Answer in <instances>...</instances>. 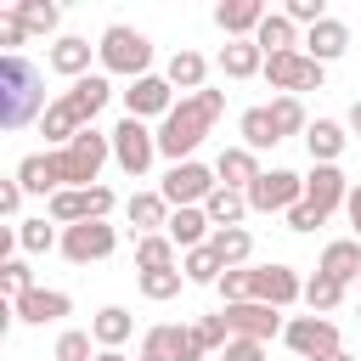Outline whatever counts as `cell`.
Instances as JSON below:
<instances>
[{
	"label": "cell",
	"mask_w": 361,
	"mask_h": 361,
	"mask_svg": "<svg viewBox=\"0 0 361 361\" xmlns=\"http://www.w3.org/2000/svg\"><path fill=\"white\" fill-rule=\"evenodd\" d=\"M113 164H118V175L141 180L158 164V130L141 124V118H118L113 124Z\"/></svg>",
	"instance_id": "obj_6"
},
{
	"label": "cell",
	"mask_w": 361,
	"mask_h": 361,
	"mask_svg": "<svg viewBox=\"0 0 361 361\" xmlns=\"http://www.w3.org/2000/svg\"><path fill=\"white\" fill-rule=\"evenodd\" d=\"M73 310V299L62 293V288H34V293H23L17 305H11V322H23V327H45V322H62Z\"/></svg>",
	"instance_id": "obj_18"
},
{
	"label": "cell",
	"mask_w": 361,
	"mask_h": 361,
	"mask_svg": "<svg viewBox=\"0 0 361 361\" xmlns=\"http://www.w3.org/2000/svg\"><path fill=\"white\" fill-rule=\"evenodd\" d=\"M45 68L28 56H0V124L6 130H28L45 118Z\"/></svg>",
	"instance_id": "obj_3"
},
{
	"label": "cell",
	"mask_w": 361,
	"mask_h": 361,
	"mask_svg": "<svg viewBox=\"0 0 361 361\" xmlns=\"http://www.w3.org/2000/svg\"><path fill=\"white\" fill-rule=\"evenodd\" d=\"M203 214H209L214 231H226V226H243L254 209H248V192H237V186H214L209 203H203Z\"/></svg>",
	"instance_id": "obj_29"
},
{
	"label": "cell",
	"mask_w": 361,
	"mask_h": 361,
	"mask_svg": "<svg viewBox=\"0 0 361 361\" xmlns=\"http://www.w3.org/2000/svg\"><path fill=\"white\" fill-rule=\"evenodd\" d=\"M141 355H158V361H209L197 327H186V322H158V327H147V333H141Z\"/></svg>",
	"instance_id": "obj_12"
},
{
	"label": "cell",
	"mask_w": 361,
	"mask_h": 361,
	"mask_svg": "<svg viewBox=\"0 0 361 361\" xmlns=\"http://www.w3.org/2000/svg\"><path fill=\"white\" fill-rule=\"evenodd\" d=\"M316 271L350 288V282L361 276V243H355V237H333V243L322 248V259H316Z\"/></svg>",
	"instance_id": "obj_26"
},
{
	"label": "cell",
	"mask_w": 361,
	"mask_h": 361,
	"mask_svg": "<svg viewBox=\"0 0 361 361\" xmlns=\"http://www.w3.org/2000/svg\"><path fill=\"white\" fill-rule=\"evenodd\" d=\"M344 220H350V237L361 243V180L350 186V197H344Z\"/></svg>",
	"instance_id": "obj_48"
},
{
	"label": "cell",
	"mask_w": 361,
	"mask_h": 361,
	"mask_svg": "<svg viewBox=\"0 0 361 361\" xmlns=\"http://www.w3.org/2000/svg\"><path fill=\"white\" fill-rule=\"evenodd\" d=\"M220 113H226V90H197V96H180V102L169 107V118L158 124V158H169V164L197 158V147H203V135L220 124Z\"/></svg>",
	"instance_id": "obj_2"
},
{
	"label": "cell",
	"mask_w": 361,
	"mask_h": 361,
	"mask_svg": "<svg viewBox=\"0 0 361 361\" xmlns=\"http://www.w3.org/2000/svg\"><path fill=\"white\" fill-rule=\"evenodd\" d=\"M113 248H118V226H107V220L62 226V259H68V265H102Z\"/></svg>",
	"instance_id": "obj_10"
},
{
	"label": "cell",
	"mask_w": 361,
	"mask_h": 361,
	"mask_svg": "<svg viewBox=\"0 0 361 361\" xmlns=\"http://www.w3.org/2000/svg\"><path fill=\"white\" fill-rule=\"evenodd\" d=\"M51 214H39V220H17V248L23 254H51V248H62V231L56 226H45Z\"/></svg>",
	"instance_id": "obj_38"
},
{
	"label": "cell",
	"mask_w": 361,
	"mask_h": 361,
	"mask_svg": "<svg viewBox=\"0 0 361 361\" xmlns=\"http://www.w3.org/2000/svg\"><path fill=\"white\" fill-rule=\"evenodd\" d=\"M17 186L51 203V197H56V175H51V152H28V158H17Z\"/></svg>",
	"instance_id": "obj_32"
},
{
	"label": "cell",
	"mask_w": 361,
	"mask_h": 361,
	"mask_svg": "<svg viewBox=\"0 0 361 361\" xmlns=\"http://www.w3.org/2000/svg\"><path fill=\"white\" fill-rule=\"evenodd\" d=\"M23 197H28V192L17 186V175H11V180H0V214H6L11 226H17V209H23Z\"/></svg>",
	"instance_id": "obj_47"
},
{
	"label": "cell",
	"mask_w": 361,
	"mask_h": 361,
	"mask_svg": "<svg viewBox=\"0 0 361 361\" xmlns=\"http://www.w3.org/2000/svg\"><path fill=\"white\" fill-rule=\"evenodd\" d=\"M90 56H96V45H90L85 34H62V39H51L45 68H51V73H62V79L73 85V79H85V73H90Z\"/></svg>",
	"instance_id": "obj_19"
},
{
	"label": "cell",
	"mask_w": 361,
	"mask_h": 361,
	"mask_svg": "<svg viewBox=\"0 0 361 361\" xmlns=\"http://www.w3.org/2000/svg\"><path fill=\"white\" fill-rule=\"evenodd\" d=\"M282 17H293V23L316 28V23H322V17H333V11H327L322 0H288V6H282Z\"/></svg>",
	"instance_id": "obj_43"
},
{
	"label": "cell",
	"mask_w": 361,
	"mask_h": 361,
	"mask_svg": "<svg viewBox=\"0 0 361 361\" xmlns=\"http://www.w3.org/2000/svg\"><path fill=\"white\" fill-rule=\"evenodd\" d=\"M96 62H102V73L113 79H141V73H152V39L141 34V28H130V23H107L102 28V39H96Z\"/></svg>",
	"instance_id": "obj_5"
},
{
	"label": "cell",
	"mask_w": 361,
	"mask_h": 361,
	"mask_svg": "<svg viewBox=\"0 0 361 361\" xmlns=\"http://www.w3.org/2000/svg\"><path fill=\"white\" fill-rule=\"evenodd\" d=\"M169 197L158 192V186H147V192H130L124 197V220H130V237H152V231H164L169 226Z\"/></svg>",
	"instance_id": "obj_16"
},
{
	"label": "cell",
	"mask_w": 361,
	"mask_h": 361,
	"mask_svg": "<svg viewBox=\"0 0 361 361\" xmlns=\"http://www.w3.org/2000/svg\"><path fill=\"white\" fill-rule=\"evenodd\" d=\"M11 11L23 17L28 34H56V28H62V6H56V0H17ZM56 39H62V34H56Z\"/></svg>",
	"instance_id": "obj_36"
},
{
	"label": "cell",
	"mask_w": 361,
	"mask_h": 361,
	"mask_svg": "<svg viewBox=\"0 0 361 361\" xmlns=\"http://www.w3.org/2000/svg\"><path fill=\"white\" fill-rule=\"evenodd\" d=\"M23 39H28L23 17H17V11H0V45H6V56H23V51H17Z\"/></svg>",
	"instance_id": "obj_44"
},
{
	"label": "cell",
	"mask_w": 361,
	"mask_h": 361,
	"mask_svg": "<svg viewBox=\"0 0 361 361\" xmlns=\"http://www.w3.org/2000/svg\"><path fill=\"white\" fill-rule=\"evenodd\" d=\"M344 130H350V135H361V96L350 102V113H344Z\"/></svg>",
	"instance_id": "obj_49"
},
{
	"label": "cell",
	"mask_w": 361,
	"mask_h": 361,
	"mask_svg": "<svg viewBox=\"0 0 361 361\" xmlns=\"http://www.w3.org/2000/svg\"><path fill=\"white\" fill-rule=\"evenodd\" d=\"M282 344H288L299 361H327V355H338V350H344V344H338V322H333V316H288Z\"/></svg>",
	"instance_id": "obj_8"
},
{
	"label": "cell",
	"mask_w": 361,
	"mask_h": 361,
	"mask_svg": "<svg viewBox=\"0 0 361 361\" xmlns=\"http://www.w3.org/2000/svg\"><path fill=\"white\" fill-rule=\"evenodd\" d=\"M265 17H271L265 0H220V6H214V28H220L226 39H254Z\"/></svg>",
	"instance_id": "obj_17"
},
{
	"label": "cell",
	"mask_w": 361,
	"mask_h": 361,
	"mask_svg": "<svg viewBox=\"0 0 361 361\" xmlns=\"http://www.w3.org/2000/svg\"><path fill=\"white\" fill-rule=\"evenodd\" d=\"M327 361H355V355H350V350H338V355H327Z\"/></svg>",
	"instance_id": "obj_51"
},
{
	"label": "cell",
	"mask_w": 361,
	"mask_h": 361,
	"mask_svg": "<svg viewBox=\"0 0 361 361\" xmlns=\"http://www.w3.org/2000/svg\"><path fill=\"white\" fill-rule=\"evenodd\" d=\"M96 361H130L124 350H96Z\"/></svg>",
	"instance_id": "obj_50"
},
{
	"label": "cell",
	"mask_w": 361,
	"mask_h": 361,
	"mask_svg": "<svg viewBox=\"0 0 361 361\" xmlns=\"http://www.w3.org/2000/svg\"><path fill=\"white\" fill-rule=\"evenodd\" d=\"M214 361H265V344H259V338H231Z\"/></svg>",
	"instance_id": "obj_46"
},
{
	"label": "cell",
	"mask_w": 361,
	"mask_h": 361,
	"mask_svg": "<svg viewBox=\"0 0 361 361\" xmlns=\"http://www.w3.org/2000/svg\"><path fill=\"white\" fill-rule=\"evenodd\" d=\"M276 96H299V90H322V79H327V68L322 62H310L305 51H276V56H265V73H259Z\"/></svg>",
	"instance_id": "obj_9"
},
{
	"label": "cell",
	"mask_w": 361,
	"mask_h": 361,
	"mask_svg": "<svg viewBox=\"0 0 361 361\" xmlns=\"http://www.w3.org/2000/svg\"><path fill=\"white\" fill-rule=\"evenodd\" d=\"M180 271H186L192 288H220V276H226V265H220V254H214L209 243L192 248V254H180Z\"/></svg>",
	"instance_id": "obj_35"
},
{
	"label": "cell",
	"mask_w": 361,
	"mask_h": 361,
	"mask_svg": "<svg viewBox=\"0 0 361 361\" xmlns=\"http://www.w3.org/2000/svg\"><path fill=\"white\" fill-rule=\"evenodd\" d=\"M344 147H350L344 118H310V130H305V152H310V164H338Z\"/></svg>",
	"instance_id": "obj_22"
},
{
	"label": "cell",
	"mask_w": 361,
	"mask_h": 361,
	"mask_svg": "<svg viewBox=\"0 0 361 361\" xmlns=\"http://www.w3.org/2000/svg\"><path fill=\"white\" fill-rule=\"evenodd\" d=\"M0 288H6V299L17 305V299H23V293H34L39 282H34L28 259H17V254H11V259H0Z\"/></svg>",
	"instance_id": "obj_41"
},
{
	"label": "cell",
	"mask_w": 361,
	"mask_h": 361,
	"mask_svg": "<svg viewBox=\"0 0 361 361\" xmlns=\"http://www.w3.org/2000/svg\"><path fill=\"white\" fill-rule=\"evenodd\" d=\"M237 135H243L248 152H271V147L282 141V130H276V118H271V102L243 107V113H237Z\"/></svg>",
	"instance_id": "obj_24"
},
{
	"label": "cell",
	"mask_w": 361,
	"mask_h": 361,
	"mask_svg": "<svg viewBox=\"0 0 361 361\" xmlns=\"http://www.w3.org/2000/svg\"><path fill=\"white\" fill-rule=\"evenodd\" d=\"M118 96H124V118H141V124H147V118H158V124H164V118H169V107L180 102V96H175V85H169L164 73H141V79H130Z\"/></svg>",
	"instance_id": "obj_11"
},
{
	"label": "cell",
	"mask_w": 361,
	"mask_h": 361,
	"mask_svg": "<svg viewBox=\"0 0 361 361\" xmlns=\"http://www.w3.org/2000/svg\"><path fill=\"white\" fill-rule=\"evenodd\" d=\"M164 79H169L180 96H197V90H209V56L192 51V45H180V51L164 62Z\"/></svg>",
	"instance_id": "obj_21"
},
{
	"label": "cell",
	"mask_w": 361,
	"mask_h": 361,
	"mask_svg": "<svg viewBox=\"0 0 361 361\" xmlns=\"http://www.w3.org/2000/svg\"><path fill=\"white\" fill-rule=\"evenodd\" d=\"M130 333H135V316H130L124 305H102V310L90 316V338H96V350H124Z\"/></svg>",
	"instance_id": "obj_25"
},
{
	"label": "cell",
	"mask_w": 361,
	"mask_h": 361,
	"mask_svg": "<svg viewBox=\"0 0 361 361\" xmlns=\"http://www.w3.org/2000/svg\"><path fill=\"white\" fill-rule=\"evenodd\" d=\"M214 68H220L226 79H254V73H265V51H259L254 39H226L220 56H214Z\"/></svg>",
	"instance_id": "obj_27"
},
{
	"label": "cell",
	"mask_w": 361,
	"mask_h": 361,
	"mask_svg": "<svg viewBox=\"0 0 361 361\" xmlns=\"http://www.w3.org/2000/svg\"><path fill=\"white\" fill-rule=\"evenodd\" d=\"M51 355H56V361H96V338H90V327H62Z\"/></svg>",
	"instance_id": "obj_40"
},
{
	"label": "cell",
	"mask_w": 361,
	"mask_h": 361,
	"mask_svg": "<svg viewBox=\"0 0 361 361\" xmlns=\"http://www.w3.org/2000/svg\"><path fill=\"white\" fill-rule=\"evenodd\" d=\"M113 164V130H85L73 135L68 147L51 152V175H56V192L62 186H102V169Z\"/></svg>",
	"instance_id": "obj_4"
},
{
	"label": "cell",
	"mask_w": 361,
	"mask_h": 361,
	"mask_svg": "<svg viewBox=\"0 0 361 361\" xmlns=\"http://www.w3.org/2000/svg\"><path fill=\"white\" fill-rule=\"evenodd\" d=\"M254 45H259L265 56H276V51H305V39H299V23H293V17H282V11H271V17L259 23Z\"/></svg>",
	"instance_id": "obj_30"
},
{
	"label": "cell",
	"mask_w": 361,
	"mask_h": 361,
	"mask_svg": "<svg viewBox=\"0 0 361 361\" xmlns=\"http://www.w3.org/2000/svg\"><path fill=\"white\" fill-rule=\"evenodd\" d=\"M135 361H158V355H135Z\"/></svg>",
	"instance_id": "obj_52"
},
{
	"label": "cell",
	"mask_w": 361,
	"mask_h": 361,
	"mask_svg": "<svg viewBox=\"0 0 361 361\" xmlns=\"http://www.w3.org/2000/svg\"><path fill=\"white\" fill-rule=\"evenodd\" d=\"M135 288H141V299L169 305V299H180V288H192V282H186V271L175 265V271H135Z\"/></svg>",
	"instance_id": "obj_34"
},
{
	"label": "cell",
	"mask_w": 361,
	"mask_h": 361,
	"mask_svg": "<svg viewBox=\"0 0 361 361\" xmlns=\"http://www.w3.org/2000/svg\"><path fill=\"white\" fill-rule=\"evenodd\" d=\"M107 102H113V79H107V73H85V79H73V85L45 107V118H39L45 152H56V147H68L73 135L96 130V113H102Z\"/></svg>",
	"instance_id": "obj_1"
},
{
	"label": "cell",
	"mask_w": 361,
	"mask_h": 361,
	"mask_svg": "<svg viewBox=\"0 0 361 361\" xmlns=\"http://www.w3.org/2000/svg\"><path fill=\"white\" fill-rule=\"evenodd\" d=\"M344 51H350V23H344V17H322L316 28H305V56H310V62L327 68V62H338Z\"/></svg>",
	"instance_id": "obj_20"
},
{
	"label": "cell",
	"mask_w": 361,
	"mask_h": 361,
	"mask_svg": "<svg viewBox=\"0 0 361 361\" xmlns=\"http://www.w3.org/2000/svg\"><path fill=\"white\" fill-rule=\"evenodd\" d=\"M350 186H355V180H350L338 164H310V175H305V203L322 209V214H338L344 197H350Z\"/></svg>",
	"instance_id": "obj_15"
},
{
	"label": "cell",
	"mask_w": 361,
	"mask_h": 361,
	"mask_svg": "<svg viewBox=\"0 0 361 361\" xmlns=\"http://www.w3.org/2000/svg\"><path fill=\"white\" fill-rule=\"evenodd\" d=\"M316 226H327V214H322V209H310V203H293V209H288V231L310 237Z\"/></svg>",
	"instance_id": "obj_45"
},
{
	"label": "cell",
	"mask_w": 361,
	"mask_h": 361,
	"mask_svg": "<svg viewBox=\"0 0 361 361\" xmlns=\"http://www.w3.org/2000/svg\"><path fill=\"white\" fill-rule=\"evenodd\" d=\"M293 203H305V175H293V169H265L248 186V209L254 214H288Z\"/></svg>",
	"instance_id": "obj_13"
},
{
	"label": "cell",
	"mask_w": 361,
	"mask_h": 361,
	"mask_svg": "<svg viewBox=\"0 0 361 361\" xmlns=\"http://www.w3.org/2000/svg\"><path fill=\"white\" fill-rule=\"evenodd\" d=\"M175 265H180V248H175L164 231L135 237V271H175Z\"/></svg>",
	"instance_id": "obj_33"
},
{
	"label": "cell",
	"mask_w": 361,
	"mask_h": 361,
	"mask_svg": "<svg viewBox=\"0 0 361 361\" xmlns=\"http://www.w3.org/2000/svg\"><path fill=\"white\" fill-rule=\"evenodd\" d=\"M220 316H226V327H231V338H259V344H271V338H282V310L276 305H259V299H243V305H220Z\"/></svg>",
	"instance_id": "obj_14"
},
{
	"label": "cell",
	"mask_w": 361,
	"mask_h": 361,
	"mask_svg": "<svg viewBox=\"0 0 361 361\" xmlns=\"http://www.w3.org/2000/svg\"><path fill=\"white\" fill-rule=\"evenodd\" d=\"M214 175H220V186H237V192H248L265 169H259V152H248L243 141H231V147H220V158H214Z\"/></svg>",
	"instance_id": "obj_23"
},
{
	"label": "cell",
	"mask_w": 361,
	"mask_h": 361,
	"mask_svg": "<svg viewBox=\"0 0 361 361\" xmlns=\"http://www.w3.org/2000/svg\"><path fill=\"white\" fill-rule=\"evenodd\" d=\"M209 248L220 254V265H226V271H243V265L254 259V231H248V226H226V231H214V237H209Z\"/></svg>",
	"instance_id": "obj_31"
},
{
	"label": "cell",
	"mask_w": 361,
	"mask_h": 361,
	"mask_svg": "<svg viewBox=\"0 0 361 361\" xmlns=\"http://www.w3.org/2000/svg\"><path fill=\"white\" fill-rule=\"evenodd\" d=\"M164 237H169L180 254H192V248H203V243L214 237V226H209V214H203V209H175V214H169V226H164Z\"/></svg>",
	"instance_id": "obj_28"
},
{
	"label": "cell",
	"mask_w": 361,
	"mask_h": 361,
	"mask_svg": "<svg viewBox=\"0 0 361 361\" xmlns=\"http://www.w3.org/2000/svg\"><path fill=\"white\" fill-rule=\"evenodd\" d=\"M214 186H220V175H214V164H203V158L169 164V169H164V180H158V192L169 197V209H203Z\"/></svg>",
	"instance_id": "obj_7"
},
{
	"label": "cell",
	"mask_w": 361,
	"mask_h": 361,
	"mask_svg": "<svg viewBox=\"0 0 361 361\" xmlns=\"http://www.w3.org/2000/svg\"><path fill=\"white\" fill-rule=\"evenodd\" d=\"M271 118H276L282 141H288V135H305V130H310V113H305V102H299V96H271Z\"/></svg>",
	"instance_id": "obj_39"
},
{
	"label": "cell",
	"mask_w": 361,
	"mask_h": 361,
	"mask_svg": "<svg viewBox=\"0 0 361 361\" xmlns=\"http://www.w3.org/2000/svg\"><path fill=\"white\" fill-rule=\"evenodd\" d=\"M305 305H310V316H333V310L344 305V282L310 271V276H305Z\"/></svg>",
	"instance_id": "obj_37"
},
{
	"label": "cell",
	"mask_w": 361,
	"mask_h": 361,
	"mask_svg": "<svg viewBox=\"0 0 361 361\" xmlns=\"http://www.w3.org/2000/svg\"><path fill=\"white\" fill-rule=\"evenodd\" d=\"M192 327H197V338H203V350H209V355H220V350L231 344V327H226V316H220V310H214V316H197Z\"/></svg>",
	"instance_id": "obj_42"
}]
</instances>
